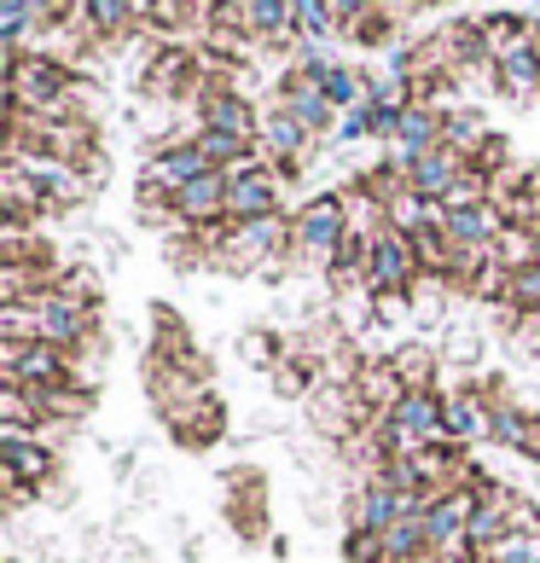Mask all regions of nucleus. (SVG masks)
<instances>
[{
	"mask_svg": "<svg viewBox=\"0 0 540 563\" xmlns=\"http://www.w3.org/2000/svg\"><path fill=\"white\" fill-rule=\"evenodd\" d=\"M41 24V0H0V41L7 53H24V35Z\"/></svg>",
	"mask_w": 540,
	"mask_h": 563,
	"instance_id": "29",
	"label": "nucleus"
},
{
	"mask_svg": "<svg viewBox=\"0 0 540 563\" xmlns=\"http://www.w3.org/2000/svg\"><path fill=\"white\" fill-rule=\"evenodd\" d=\"M476 563H540V511L524 499L517 511V529L506 540H494L488 552H476Z\"/></svg>",
	"mask_w": 540,
	"mask_h": 563,
	"instance_id": "23",
	"label": "nucleus"
},
{
	"mask_svg": "<svg viewBox=\"0 0 540 563\" xmlns=\"http://www.w3.org/2000/svg\"><path fill=\"white\" fill-rule=\"evenodd\" d=\"M488 140H494V134L483 129V117H476V111H448V122H442V145H448V152L476 157Z\"/></svg>",
	"mask_w": 540,
	"mask_h": 563,
	"instance_id": "28",
	"label": "nucleus"
},
{
	"mask_svg": "<svg viewBox=\"0 0 540 563\" xmlns=\"http://www.w3.org/2000/svg\"><path fill=\"white\" fill-rule=\"evenodd\" d=\"M355 395H361V407H366V419L372 424H384L389 412L401 407V395H407V384H401V372H396V361H378V366H361V378H355Z\"/></svg>",
	"mask_w": 540,
	"mask_h": 563,
	"instance_id": "18",
	"label": "nucleus"
},
{
	"mask_svg": "<svg viewBox=\"0 0 540 563\" xmlns=\"http://www.w3.org/2000/svg\"><path fill=\"white\" fill-rule=\"evenodd\" d=\"M384 563H430L425 517H401V523L384 534Z\"/></svg>",
	"mask_w": 540,
	"mask_h": 563,
	"instance_id": "25",
	"label": "nucleus"
},
{
	"mask_svg": "<svg viewBox=\"0 0 540 563\" xmlns=\"http://www.w3.org/2000/svg\"><path fill=\"white\" fill-rule=\"evenodd\" d=\"M500 163H506V140H500V134H494V140L483 145V152H476V157H471V169H476V175H483V180H494V175H500Z\"/></svg>",
	"mask_w": 540,
	"mask_h": 563,
	"instance_id": "35",
	"label": "nucleus"
},
{
	"mask_svg": "<svg viewBox=\"0 0 540 563\" xmlns=\"http://www.w3.org/2000/svg\"><path fill=\"white\" fill-rule=\"evenodd\" d=\"M500 210H506V227H517V233H535V227H540V169L511 186Z\"/></svg>",
	"mask_w": 540,
	"mask_h": 563,
	"instance_id": "27",
	"label": "nucleus"
},
{
	"mask_svg": "<svg viewBox=\"0 0 540 563\" xmlns=\"http://www.w3.org/2000/svg\"><path fill=\"white\" fill-rule=\"evenodd\" d=\"M7 111L88 117L76 106V70L53 53H7Z\"/></svg>",
	"mask_w": 540,
	"mask_h": 563,
	"instance_id": "2",
	"label": "nucleus"
},
{
	"mask_svg": "<svg viewBox=\"0 0 540 563\" xmlns=\"http://www.w3.org/2000/svg\"><path fill=\"white\" fill-rule=\"evenodd\" d=\"M203 175H221V169H210V157L198 152V140H169V145H163V152H152V163L140 169V203H145L152 216L169 221V198L186 192V186L203 180Z\"/></svg>",
	"mask_w": 540,
	"mask_h": 563,
	"instance_id": "4",
	"label": "nucleus"
},
{
	"mask_svg": "<svg viewBox=\"0 0 540 563\" xmlns=\"http://www.w3.org/2000/svg\"><path fill=\"white\" fill-rule=\"evenodd\" d=\"M511 343L524 354H540V308H529V314H511Z\"/></svg>",
	"mask_w": 540,
	"mask_h": 563,
	"instance_id": "34",
	"label": "nucleus"
},
{
	"mask_svg": "<svg viewBox=\"0 0 540 563\" xmlns=\"http://www.w3.org/2000/svg\"><path fill=\"white\" fill-rule=\"evenodd\" d=\"M0 163H7V169H24L41 192H47L53 210H76V203L99 186L88 169H76V163H65V157H47V152H30V145H7Z\"/></svg>",
	"mask_w": 540,
	"mask_h": 563,
	"instance_id": "7",
	"label": "nucleus"
},
{
	"mask_svg": "<svg viewBox=\"0 0 540 563\" xmlns=\"http://www.w3.org/2000/svg\"><path fill=\"white\" fill-rule=\"evenodd\" d=\"M285 250H290V221L227 227V239H221V267H256V262H279Z\"/></svg>",
	"mask_w": 540,
	"mask_h": 563,
	"instance_id": "11",
	"label": "nucleus"
},
{
	"mask_svg": "<svg viewBox=\"0 0 540 563\" xmlns=\"http://www.w3.org/2000/svg\"><path fill=\"white\" fill-rule=\"evenodd\" d=\"M535 435H540V412H524L517 401H506V395H488V442L494 448L529 453Z\"/></svg>",
	"mask_w": 540,
	"mask_h": 563,
	"instance_id": "19",
	"label": "nucleus"
},
{
	"mask_svg": "<svg viewBox=\"0 0 540 563\" xmlns=\"http://www.w3.org/2000/svg\"><path fill=\"white\" fill-rule=\"evenodd\" d=\"M198 129H216V134H233V140H251V145H256L262 117H256L251 99H244L233 81H227V70H216V81L198 93Z\"/></svg>",
	"mask_w": 540,
	"mask_h": 563,
	"instance_id": "9",
	"label": "nucleus"
},
{
	"mask_svg": "<svg viewBox=\"0 0 540 563\" xmlns=\"http://www.w3.org/2000/svg\"><path fill=\"white\" fill-rule=\"evenodd\" d=\"M396 372H401L407 389H430V354L425 349H401L396 354Z\"/></svg>",
	"mask_w": 540,
	"mask_h": 563,
	"instance_id": "32",
	"label": "nucleus"
},
{
	"mask_svg": "<svg viewBox=\"0 0 540 563\" xmlns=\"http://www.w3.org/2000/svg\"><path fill=\"white\" fill-rule=\"evenodd\" d=\"M0 471H7V483L41 494L58 471V448H47V435L35 430H0Z\"/></svg>",
	"mask_w": 540,
	"mask_h": 563,
	"instance_id": "10",
	"label": "nucleus"
},
{
	"mask_svg": "<svg viewBox=\"0 0 540 563\" xmlns=\"http://www.w3.org/2000/svg\"><path fill=\"white\" fill-rule=\"evenodd\" d=\"M396 523H401V488H389L384 476H361V488L349 494V529L389 534Z\"/></svg>",
	"mask_w": 540,
	"mask_h": 563,
	"instance_id": "14",
	"label": "nucleus"
},
{
	"mask_svg": "<svg viewBox=\"0 0 540 563\" xmlns=\"http://www.w3.org/2000/svg\"><path fill=\"white\" fill-rule=\"evenodd\" d=\"M465 175H471V157L448 152V145H436V152H425V157L407 169V186H412L419 198H430V203H448V192H453Z\"/></svg>",
	"mask_w": 540,
	"mask_h": 563,
	"instance_id": "15",
	"label": "nucleus"
},
{
	"mask_svg": "<svg viewBox=\"0 0 540 563\" xmlns=\"http://www.w3.org/2000/svg\"><path fill=\"white\" fill-rule=\"evenodd\" d=\"M239 30L256 41H290L297 35V7L290 0H239Z\"/></svg>",
	"mask_w": 540,
	"mask_h": 563,
	"instance_id": "21",
	"label": "nucleus"
},
{
	"mask_svg": "<svg viewBox=\"0 0 540 563\" xmlns=\"http://www.w3.org/2000/svg\"><path fill=\"white\" fill-rule=\"evenodd\" d=\"M0 372L12 389H58V384H81L76 378V354L53 349V343H0Z\"/></svg>",
	"mask_w": 540,
	"mask_h": 563,
	"instance_id": "8",
	"label": "nucleus"
},
{
	"mask_svg": "<svg viewBox=\"0 0 540 563\" xmlns=\"http://www.w3.org/2000/svg\"><path fill=\"white\" fill-rule=\"evenodd\" d=\"M192 81H198V58L186 53V47H163L152 65H145L140 88L152 93V99H186V93H192Z\"/></svg>",
	"mask_w": 540,
	"mask_h": 563,
	"instance_id": "17",
	"label": "nucleus"
},
{
	"mask_svg": "<svg viewBox=\"0 0 540 563\" xmlns=\"http://www.w3.org/2000/svg\"><path fill=\"white\" fill-rule=\"evenodd\" d=\"M244 354H251L256 366H267V361H274V354H279V343L267 338V331H251V338H244Z\"/></svg>",
	"mask_w": 540,
	"mask_h": 563,
	"instance_id": "36",
	"label": "nucleus"
},
{
	"mask_svg": "<svg viewBox=\"0 0 540 563\" xmlns=\"http://www.w3.org/2000/svg\"><path fill=\"white\" fill-rule=\"evenodd\" d=\"M192 140H198V152L210 157V169H221V175L239 169V163H251V157H262L251 140H233V134H216V129H198Z\"/></svg>",
	"mask_w": 540,
	"mask_h": 563,
	"instance_id": "26",
	"label": "nucleus"
},
{
	"mask_svg": "<svg viewBox=\"0 0 540 563\" xmlns=\"http://www.w3.org/2000/svg\"><path fill=\"white\" fill-rule=\"evenodd\" d=\"M506 308H511V314H529V308H540V262H529V267H517V274H511Z\"/></svg>",
	"mask_w": 540,
	"mask_h": 563,
	"instance_id": "31",
	"label": "nucleus"
},
{
	"mask_svg": "<svg viewBox=\"0 0 540 563\" xmlns=\"http://www.w3.org/2000/svg\"><path fill=\"white\" fill-rule=\"evenodd\" d=\"M221 401H216V395H203V401H192V407H186L180 412V419H169V430L180 435V442L186 448H203V442H216V435H221Z\"/></svg>",
	"mask_w": 540,
	"mask_h": 563,
	"instance_id": "24",
	"label": "nucleus"
},
{
	"mask_svg": "<svg viewBox=\"0 0 540 563\" xmlns=\"http://www.w3.org/2000/svg\"><path fill=\"white\" fill-rule=\"evenodd\" d=\"M442 430L448 442H488V395L483 389H448L442 395Z\"/></svg>",
	"mask_w": 540,
	"mask_h": 563,
	"instance_id": "16",
	"label": "nucleus"
},
{
	"mask_svg": "<svg viewBox=\"0 0 540 563\" xmlns=\"http://www.w3.org/2000/svg\"><path fill=\"white\" fill-rule=\"evenodd\" d=\"M279 210H285V175L267 157H251L239 169H227V227L279 221Z\"/></svg>",
	"mask_w": 540,
	"mask_h": 563,
	"instance_id": "5",
	"label": "nucleus"
},
{
	"mask_svg": "<svg viewBox=\"0 0 540 563\" xmlns=\"http://www.w3.org/2000/svg\"><path fill=\"white\" fill-rule=\"evenodd\" d=\"M76 24L88 30V41H122V35H134L145 18H140V7H122V0H81Z\"/></svg>",
	"mask_w": 540,
	"mask_h": 563,
	"instance_id": "22",
	"label": "nucleus"
},
{
	"mask_svg": "<svg viewBox=\"0 0 540 563\" xmlns=\"http://www.w3.org/2000/svg\"><path fill=\"white\" fill-rule=\"evenodd\" d=\"M0 343H53L70 354H81L88 343L99 349V302L53 285L18 308H0Z\"/></svg>",
	"mask_w": 540,
	"mask_h": 563,
	"instance_id": "1",
	"label": "nucleus"
},
{
	"mask_svg": "<svg viewBox=\"0 0 540 563\" xmlns=\"http://www.w3.org/2000/svg\"><path fill=\"white\" fill-rule=\"evenodd\" d=\"M494 81H500V93L517 99V106L540 99V41H529V47H517L506 58H494Z\"/></svg>",
	"mask_w": 540,
	"mask_h": 563,
	"instance_id": "20",
	"label": "nucleus"
},
{
	"mask_svg": "<svg viewBox=\"0 0 540 563\" xmlns=\"http://www.w3.org/2000/svg\"><path fill=\"white\" fill-rule=\"evenodd\" d=\"M308 145H315V134H308L302 129V122L297 117H290V111H267L262 117V134H256V152L267 157V163H274V169L290 180V175H297V163L308 157Z\"/></svg>",
	"mask_w": 540,
	"mask_h": 563,
	"instance_id": "13",
	"label": "nucleus"
},
{
	"mask_svg": "<svg viewBox=\"0 0 540 563\" xmlns=\"http://www.w3.org/2000/svg\"><path fill=\"white\" fill-rule=\"evenodd\" d=\"M343 30V7H320V0H297V35L308 47H320L326 35Z\"/></svg>",
	"mask_w": 540,
	"mask_h": 563,
	"instance_id": "30",
	"label": "nucleus"
},
{
	"mask_svg": "<svg viewBox=\"0 0 540 563\" xmlns=\"http://www.w3.org/2000/svg\"><path fill=\"white\" fill-rule=\"evenodd\" d=\"M529 244H535V262H540V227H535V233H529Z\"/></svg>",
	"mask_w": 540,
	"mask_h": 563,
	"instance_id": "38",
	"label": "nucleus"
},
{
	"mask_svg": "<svg viewBox=\"0 0 540 563\" xmlns=\"http://www.w3.org/2000/svg\"><path fill=\"white\" fill-rule=\"evenodd\" d=\"M343 558H349V563H384V534H361V529H349Z\"/></svg>",
	"mask_w": 540,
	"mask_h": 563,
	"instance_id": "33",
	"label": "nucleus"
},
{
	"mask_svg": "<svg viewBox=\"0 0 540 563\" xmlns=\"http://www.w3.org/2000/svg\"><path fill=\"white\" fill-rule=\"evenodd\" d=\"M349 244V203L343 192H326L315 203H302L297 216H290V256H302L308 267H326L338 262V250Z\"/></svg>",
	"mask_w": 540,
	"mask_h": 563,
	"instance_id": "3",
	"label": "nucleus"
},
{
	"mask_svg": "<svg viewBox=\"0 0 540 563\" xmlns=\"http://www.w3.org/2000/svg\"><path fill=\"white\" fill-rule=\"evenodd\" d=\"M274 106L297 117V122H302V129L315 134V140H326V129H331V122H343L338 111H331V99L320 93V70H302V65L285 76V88H279V99H274Z\"/></svg>",
	"mask_w": 540,
	"mask_h": 563,
	"instance_id": "12",
	"label": "nucleus"
},
{
	"mask_svg": "<svg viewBox=\"0 0 540 563\" xmlns=\"http://www.w3.org/2000/svg\"><path fill=\"white\" fill-rule=\"evenodd\" d=\"M419 250H412V239H401L396 227L389 233L372 239V262H366V290L384 302V314H401V302H407V290L419 285Z\"/></svg>",
	"mask_w": 540,
	"mask_h": 563,
	"instance_id": "6",
	"label": "nucleus"
},
{
	"mask_svg": "<svg viewBox=\"0 0 540 563\" xmlns=\"http://www.w3.org/2000/svg\"><path fill=\"white\" fill-rule=\"evenodd\" d=\"M338 145H355V140H366V122H361V111H349L343 122H338V134H331Z\"/></svg>",
	"mask_w": 540,
	"mask_h": 563,
	"instance_id": "37",
	"label": "nucleus"
}]
</instances>
